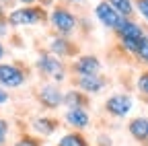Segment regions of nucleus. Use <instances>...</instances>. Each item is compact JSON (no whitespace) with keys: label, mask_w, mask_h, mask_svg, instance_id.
Segmentation results:
<instances>
[{"label":"nucleus","mask_w":148,"mask_h":146,"mask_svg":"<svg viewBox=\"0 0 148 146\" xmlns=\"http://www.w3.org/2000/svg\"><path fill=\"white\" fill-rule=\"evenodd\" d=\"M6 134H8V121L4 117H0V146L6 144Z\"/></svg>","instance_id":"nucleus-22"},{"label":"nucleus","mask_w":148,"mask_h":146,"mask_svg":"<svg viewBox=\"0 0 148 146\" xmlns=\"http://www.w3.org/2000/svg\"><path fill=\"white\" fill-rule=\"evenodd\" d=\"M37 70L41 72L43 76H49L53 82H62L64 80V72H66V66L60 58H56L53 53H41L37 58Z\"/></svg>","instance_id":"nucleus-4"},{"label":"nucleus","mask_w":148,"mask_h":146,"mask_svg":"<svg viewBox=\"0 0 148 146\" xmlns=\"http://www.w3.org/2000/svg\"><path fill=\"white\" fill-rule=\"evenodd\" d=\"M136 88H138V93H140L142 97L148 99V70H144L142 74L138 76V80H136Z\"/></svg>","instance_id":"nucleus-19"},{"label":"nucleus","mask_w":148,"mask_h":146,"mask_svg":"<svg viewBox=\"0 0 148 146\" xmlns=\"http://www.w3.org/2000/svg\"><path fill=\"white\" fill-rule=\"evenodd\" d=\"M99 144H101V146H111V140H109L107 136H101V138H99Z\"/></svg>","instance_id":"nucleus-25"},{"label":"nucleus","mask_w":148,"mask_h":146,"mask_svg":"<svg viewBox=\"0 0 148 146\" xmlns=\"http://www.w3.org/2000/svg\"><path fill=\"white\" fill-rule=\"evenodd\" d=\"M6 33H8V19L4 14H0V37H4Z\"/></svg>","instance_id":"nucleus-23"},{"label":"nucleus","mask_w":148,"mask_h":146,"mask_svg":"<svg viewBox=\"0 0 148 146\" xmlns=\"http://www.w3.org/2000/svg\"><path fill=\"white\" fill-rule=\"evenodd\" d=\"M8 25L12 27H33V25H43L49 14L41 4H33V6H21V8H12L8 14Z\"/></svg>","instance_id":"nucleus-1"},{"label":"nucleus","mask_w":148,"mask_h":146,"mask_svg":"<svg viewBox=\"0 0 148 146\" xmlns=\"http://www.w3.org/2000/svg\"><path fill=\"white\" fill-rule=\"evenodd\" d=\"M107 86V78L103 74H97V76H80L76 80V88L82 90L86 95H99L103 93V88Z\"/></svg>","instance_id":"nucleus-11"},{"label":"nucleus","mask_w":148,"mask_h":146,"mask_svg":"<svg viewBox=\"0 0 148 146\" xmlns=\"http://www.w3.org/2000/svg\"><path fill=\"white\" fill-rule=\"evenodd\" d=\"M16 2H21V4H25V6H33L37 0H16Z\"/></svg>","instance_id":"nucleus-26"},{"label":"nucleus","mask_w":148,"mask_h":146,"mask_svg":"<svg viewBox=\"0 0 148 146\" xmlns=\"http://www.w3.org/2000/svg\"><path fill=\"white\" fill-rule=\"evenodd\" d=\"M56 127H58V119L53 117H37L33 121V130L41 136H51L56 132Z\"/></svg>","instance_id":"nucleus-15"},{"label":"nucleus","mask_w":148,"mask_h":146,"mask_svg":"<svg viewBox=\"0 0 148 146\" xmlns=\"http://www.w3.org/2000/svg\"><path fill=\"white\" fill-rule=\"evenodd\" d=\"M49 23L60 35H70L74 29H76L78 19H76V14H74L70 8L60 4V6H53V10L49 12Z\"/></svg>","instance_id":"nucleus-3"},{"label":"nucleus","mask_w":148,"mask_h":146,"mask_svg":"<svg viewBox=\"0 0 148 146\" xmlns=\"http://www.w3.org/2000/svg\"><path fill=\"white\" fill-rule=\"evenodd\" d=\"M6 101H8V93H6L2 86H0V105H4Z\"/></svg>","instance_id":"nucleus-24"},{"label":"nucleus","mask_w":148,"mask_h":146,"mask_svg":"<svg viewBox=\"0 0 148 146\" xmlns=\"http://www.w3.org/2000/svg\"><path fill=\"white\" fill-rule=\"evenodd\" d=\"M16 146H43L39 138H33V136H23L21 140L16 142Z\"/></svg>","instance_id":"nucleus-20"},{"label":"nucleus","mask_w":148,"mask_h":146,"mask_svg":"<svg viewBox=\"0 0 148 146\" xmlns=\"http://www.w3.org/2000/svg\"><path fill=\"white\" fill-rule=\"evenodd\" d=\"M4 53H6V49H4V45H2V43H0V60L4 58Z\"/></svg>","instance_id":"nucleus-27"},{"label":"nucleus","mask_w":148,"mask_h":146,"mask_svg":"<svg viewBox=\"0 0 148 146\" xmlns=\"http://www.w3.org/2000/svg\"><path fill=\"white\" fill-rule=\"evenodd\" d=\"M64 105L68 109H76V107H84L86 109V105H90V101H88L86 93H82V90H78V88H70L68 93H64Z\"/></svg>","instance_id":"nucleus-14"},{"label":"nucleus","mask_w":148,"mask_h":146,"mask_svg":"<svg viewBox=\"0 0 148 146\" xmlns=\"http://www.w3.org/2000/svg\"><path fill=\"white\" fill-rule=\"evenodd\" d=\"M105 2L113 6V8L123 16V19H130V16L134 14V10H136L134 0H105Z\"/></svg>","instance_id":"nucleus-16"},{"label":"nucleus","mask_w":148,"mask_h":146,"mask_svg":"<svg viewBox=\"0 0 148 146\" xmlns=\"http://www.w3.org/2000/svg\"><path fill=\"white\" fill-rule=\"evenodd\" d=\"M134 6H136V10L144 16V19L148 21V0H134Z\"/></svg>","instance_id":"nucleus-21"},{"label":"nucleus","mask_w":148,"mask_h":146,"mask_svg":"<svg viewBox=\"0 0 148 146\" xmlns=\"http://www.w3.org/2000/svg\"><path fill=\"white\" fill-rule=\"evenodd\" d=\"M66 123L72 125L74 130H84V127H88L90 123V115L84 107H76V109H68L66 115H64Z\"/></svg>","instance_id":"nucleus-12"},{"label":"nucleus","mask_w":148,"mask_h":146,"mask_svg":"<svg viewBox=\"0 0 148 146\" xmlns=\"http://www.w3.org/2000/svg\"><path fill=\"white\" fill-rule=\"evenodd\" d=\"M95 16H97V21L103 25V27H107V29H117L119 27V23L123 21V16L111 6V4H107L105 0H101V2H97V6H95Z\"/></svg>","instance_id":"nucleus-6"},{"label":"nucleus","mask_w":148,"mask_h":146,"mask_svg":"<svg viewBox=\"0 0 148 146\" xmlns=\"http://www.w3.org/2000/svg\"><path fill=\"white\" fill-rule=\"evenodd\" d=\"M134 56L142 62V64H148V35H144V37L140 39V43H138V49H136V53Z\"/></svg>","instance_id":"nucleus-18"},{"label":"nucleus","mask_w":148,"mask_h":146,"mask_svg":"<svg viewBox=\"0 0 148 146\" xmlns=\"http://www.w3.org/2000/svg\"><path fill=\"white\" fill-rule=\"evenodd\" d=\"M72 70L78 78L80 76H97L101 74V60L92 53H86V56L76 58V62L72 64Z\"/></svg>","instance_id":"nucleus-8"},{"label":"nucleus","mask_w":148,"mask_h":146,"mask_svg":"<svg viewBox=\"0 0 148 146\" xmlns=\"http://www.w3.org/2000/svg\"><path fill=\"white\" fill-rule=\"evenodd\" d=\"M127 132L140 144H148V117H134L127 123Z\"/></svg>","instance_id":"nucleus-13"},{"label":"nucleus","mask_w":148,"mask_h":146,"mask_svg":"<svg viewBox=\"0 0 148 146\" xmlns=\"http://www.w3.org/2000/svg\"><path fill=\"white\" fill-rule=\"evenodd\" d=\"M68 2H82V0H68Z\"/></svg>","instance_id":"nucleus-28"},{"label":"nucleus","mask_w":148,"mask_h":146,"mask_svg":"<svg viewBox=\"0 0 148 146\" xmlns=\"http://www.w3.org/2000/svg\"><path fill=\"white\" fill-rule=\"evenodd\" d=\"M37 99H39V103H41L45 109H58V107L64 103L62 90L56 86V84H51V82L39 86V90H37Z\"/></svg>","instance_id":"nucleus-9"},{"label":"nucleus","mask_w":148,"mask_h":146,"mask_svg":"<svg viewBox=\"0 0 148 146\" xmlns=\"http://www.w3.org/2000/svg\"><path fill=\"white\" fill-rule=\"evenodd\" d=\"M115 35H117V39H119V43H121V47L125 49V51H130V53H136V49H138V43H140V39L144 37V29L140 27V23H136L132 16L130 19H123L121 23H119V27L115 29Z\"/></svg>","instance_id":"nucleus-2"},{"label":"nucleus","mask_w":148,"mask_h":146,"mask_svg":"<svg viewBox=\"0 0 148 146\" xmlns=\"http://www.w3.org/2000/svg\"><path fill=\"white\" fill-rule=\"evenodd\" d=\"M27 80L25 70L18 68L16 64H0V86L16 88Z\"/></svg>","instance_id":"nucleus-7"},{"label":"nucleus","mask_w":148,"mask_h":146,"mask_svg":"<svg viewBox=\"0 0 148 146\" xmlns=\"http://www.w3.org/2000/svg\"><path fill=\"white\" fill-rule=\"evenodd\" d=\"M134 107V101L125 93H115L105 101V111L113 117H125Z\"/></svg>","instance_id":"nucleus-5"},{"label":"nucleus","mask_w":148,"mask_h":146,"mask_svg":"<svg viewBox=\"0 0 148 146\" xmlns=\"http://www.w3.org/2000/svg\"><path fill=\"white\" fill-rule=\"evenodd\" d=\"M49 51L53 53L56 58H72V56H76V43H74L72 39H68L66 35H58V37H53L49 41Z\"/></svg>","instance_id":"nucleus-10"},{"label":"nucleus","mask_w":148,"mask_h":146,"mask_svg":"<svg viewBox=\"0 0 148 146\" xmlns=\"http://www.w3.org/2000/svg\"><path fill=\"white\" fill-rule=\"evenodd\" d=\"M58 146H88V140L76 130V132H70V134H64L58 142Z\"/></svg>","instance_id":"nucleus-17"}]
</instances>
